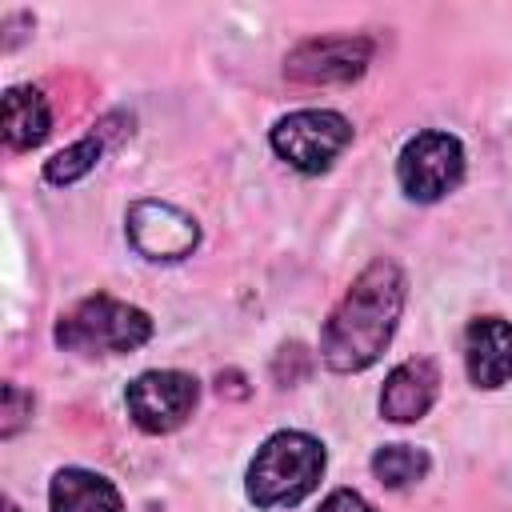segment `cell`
<instances>
[{
	"label": "cell",
	"instance_id": "13",
	"mask_svg": "<svg viewBox=\"0 0 512 512\" xmlns=\"http://www.w3.org/2000/svg\"><path fill=\"white\" fill-rule=\"evenodd\" d=\"M372 472L384 488H404V484H416L424 472H428V452L424 448H412V444H384L376 456H372Z\"/></svg>",
	"mask_w": 512,
	"mask_h": 512
},
{
	"label": "cell",
	"instance_id": "10",
	"mask_svg": "<svg viewBox=\"0 0 512 512\" xmlns=\"http://www.w3.org/2000/svg\"><path fill=\"white\" fill-rule=\"evenodd\" d=\"M464 364L476 388H500L512 376V324L500 316H480L464 336Z\"/></svg>",
	"mask_w": 512,
	"mask_h": 512
},
{
	"label": "cell",
	"instance_id": "12",
	"mask_svg": "<svg viewBox=\"0 0 512 512\" xmlns=\"http://www.w3.org/2000/svg\"><path fill=\"white\" fill-rule=\"evenodd\" d=\"M52 128L48 100L36 88H8L4 92V140L8 148H36Z\"/></svg>",
	"mask_w": 512,
	"mask_h": 512
},
{
	"label": "cell",
	"instance_id": "6",
	"mask_svg": "<svg viewBox=\"0 0 512 512\" xmlns=\"http://www.w3.org/2000/svg\"><path fill=\"white\" fill-rule=\"evenodd\" d=\"M200 400V384L188 372H144L128 384V416L144 432H172L180 428Z\"/></svg>",
	"mask_w": 512,
	"mask_h": 512
},
{
	"label": "cell",
	"instance_id": "5",
	"mask_svg": "<svg viewBox=\"0 0 512 512\" xmlns=\"http://www.w3.org/2000/svg\"><path fill=\"white\" fill-rule=\"evenodd\" d=\"M396 176L412 200H440L464 176V148L448 132H416L396 160Z\"/></svg>",
	"mask_w": 512,
	"mask_h": 512
},
{
	"label": "cell",
	"instance_id": "11",
	"mask_svg": "<svg viewBox=\"0 0 512 512\" xmlns=\"http://www.w3.org/2000/svg\"><path fill=\"white\" fill-rule=\"evenodd\" d=\"M52 512H120V492L84 468H64L52 480Z\"/></svg>",
	"mask_w": 512,
	"mask_h": 512
},
{
	"label": "cell",
	"instance_id": "3",
	"mask_svg": "<svg viewBox=\"0 0 512 512\" xmlns=\"http://www.w3.org/2000/svg\"><path fill=\"white\" fill-rule=\"evenodd\" d=\"M152 336V320L104 292L80 300L56 324V344L68 352H132Z\"/></svg>",
	"mask_w": 512,
	"mask_h": 512
},
{
	"label": "cell",
	"instance_id": "17",
	"mask_svg": "<svg viewBox=\"0 0 512 512\" xmlns=\"http://www.w3.org/2000/svg\"><path fill=\"white\" fill-rule=\"evenodd\" d=\"M320 512H372V508H368L364 496H356V492H348V488H336V492L320 504Z\"/></svg>",
	"mask_w": 512,
	"mask_h": 512
},
{
	"label": "cell",
	"instance_id": "2",
	"mask_svg": "<svg viewBox=\"0 0 512 512\" xmlns=\"http://www.w3.org/2000/svg\"><path fill=\"white\" fill-rule=\"evenodd\" d=\"M320 472H324L320 440L304 432H276L272 440H264V448L248 468V496L260 508L296 504L320 484Z\"/></svg>",
	"mask_w": 512,
	"mask_h": 512
},
{
	"label": "cell",
	"instance_id": "4",
	"mask_svg": "<svg viewBox=\"0 0 512 512\" xmlns=\"http://www.w3.org/2000/svg\"><path fill=\"white\" fill-rule=\"evenodd\" d=\"M352 144V124L336 112L304 108L272 128V148L300 172H324Z\"/></svg>",
	"mask_w": 512,
	"mask_h": 512
},
{
	"label": "cell",
	"instance_id": "18",
	"mask_svg": "<svg viewBox=\"0 0 512 512\" xmlns=\"http://www.w3.org/2000/svg\"><path fill=\"white\" fill-rule=\"evenodd\" d=\"M216 388H220V396H224V392H228V396H248L240 372H220V376H216Z\"/></svg>",
	"mask_w": 512,
	"mask_h": 512
},
{
	"label": "cell",
	"instance_id": "9",
	"mask_svg": "<svg viewBox=\"0 0 512 512\" xmlns=\"http://www.w3.org/2000/svg\"><path fill=\"white\" fill-rule=\"evenodd\" d=\"M436 388H440V372H436V364L428 356H416V360L396 364L388 372V380H384V392H380L384 420H396V424L420 420L432 408Z\"/></svg>",
	"mask_w": 512,
	"mask_h": 512
},
{
	"label": "cell",
	"instance_id": "16",
	"mask_svg": "<svg viewBox=\"0 0 512 512\" xmlns=\"http://www.w3.org/2000/svg\"><path fill=\"white\" fill-rule=\"evenodd\" d=\"M28 416H32V396H28L24 388H16V384H4V424H0L4 440L16 436Z\"/></svg>",
	"mask_w": 512,
	"mask_h": 512
},
{
	"label": "cell",
	"instance_id": "14",
	"mask_svg": "<svg viewBox=\"0 0 512 512\" xmlns=\"http://www.w3.org/2000/svg\"><path fill=\"white\" fill-rule=\"evenodd\" d=\"M96 160H100V136H84V140L60 148V152L44 164V176H48L52 184H72V180H80L84 172H92Z\"/></svg>",
	"mask_w": 512,
	"mask_h": 512
},
{
	"label": "cell",
	"instance_id": "15",
	"mask_svg": "<svg viewBox=\"0 0 512 512\" xmlns=\"http://www.w3.org/2000/svg\"><path fill=\"white\" fill-rule=\"evenodd\" d=\"M308 368H312L308 348H304V344H284V348L276 352L272 376H276V384H296V380H304V372H308Z\"/></svg>",
	"mask_w": 512,
	"mask_h": 512
},
{
	"label": "cell",
	"instance_id": "1",
	"mask_svg": "<svg viewBox=\"0 0 512 512\" xmlns=\"http://www.w3.org/2000/svg\"><path fill=\"white\" fill-rule=\"evenodd\" d=\"M404 308V276L392 260H372L344 300L332 308L324 332H320V352L324 364L336 372H360L368 368L392 340L396 320Z\"/></svg>",
	"mask_w": 512,
	"mask_h": 512
},
{
	"label": "cell",
	"instance_id": "8",
	"mask_svg": "<svg viewBox=\"0 0 512 512\" xmlns=\"http://www.w3.org/2000/svg\"><path fill=\"white\" fill-rule=\"evenodd\" d=\"M372 60V44L364 36H316L288 52L284 72L300 84H348Z\"/></svg>",
	"mask_w": 512,
	"mask_h": 512
},
{
	"label": "cell",
	"instance_id": "7",
	"mask_svg": "<svg viewBox=\"0 0 512 512\" xmlns=\"http://www.w3.org/2000/svg\"><path fill=\"white\" fill-rule=\"evenodd\" d=\"M128 240L148 260H180L196 248L200 228L188 212L164 200H136L128 208Z\"/></svg>",
	"mask_w": 512,
	"mask_h": 512
}]
</instances>
